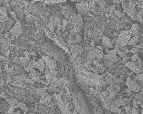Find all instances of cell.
Instances as JSON below:
<instances>
[{"label":"cell","instance_id":"6da1fadb","mask_svg":"<svg viewBox=\"0 0 143 114\" xmlns=\"http://www.w3.org/2000/svg\"><path fill=\"white\" fill-rule=\"evenodd\" d=\"M77 7L79 13L83 16H85L87 15V11L84 6L80 3L77 4Z\"/></svg>","mask_w":143,"mask_h":114},{"label":"cell","instance_id":"277c9868","mask_svg":"<svg viewBox=\"0 0 143 114\" xmlns=\"http://www.w3.org/2000/svg\"><path fill=\"white\" fill-rule=\"evenodd\" d=\"M119 54L121 56H125L124 54L122 53V52H119Z\"/></svg>","mask_w":143,"mask_h":114},{"label":"cell","instance_id":"7a4b0ae2","mask_svg":"<svg viewBox=\"0 0 143 114\" xmlns=\"http://www.w3.org/2000/svg\"><path fill=\"white\" fill-rule=\"evenodd\" d=\"M129 36L126 34H123L120 37L118 43L120 44H123L127 41L129 38Z\"/></svg>","mask_w":143,"mask_h":114},{"label":"cell","instance_id":"3957f363","mask_svg":"<svg viewBox=\"0 0 143 114\" xmlns=\"http://www.w3.org/2000/svg\"><path fill=\"white\" fill-rule=\"evenodd\" d=\"M127 65L129 66L130 68H131L133 70L136 72L138 73L140 71V69L137 67V66L132 62L128 63Z\"/></svg>","mask_w":143,"mask_h":114}]
</instances>
